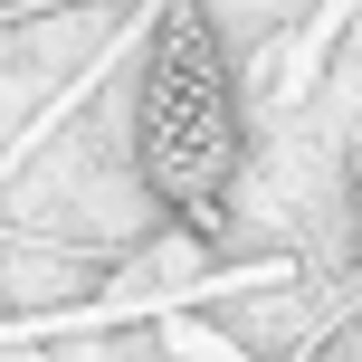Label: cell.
I'll return each mask as SVG.
<instances>
[{"label":"cell","mask_w":362,"mask_h":362,"mask_svg":"<svg viewBox=\"0 0 362 362\" xmlns=\"http://www.w3.org/2000/svg\"><path fill=\"white\" fill-rule=\"evenodd\" d=\"M344 219H353V276H362V134L344 144Z\"/></svg>","instance_id":"cell-2"},{"label":"cell","mask_w":362,"mask_h":362,"mask_svg":"<svg viewBox=\"0 0 362 362\" xmlns=\"http://www.w3.org/2000/svg\"><path fill=\"white\" fill-rule=\"evenodd\" d=\"M134 181L153 210H172L191 238H219L238 181H248V95H238L229 38L200 19V0H172L134 67Z\"/></svg>","instance_id":"cell-1"}]
</instances>
